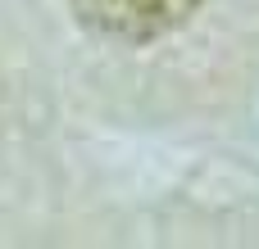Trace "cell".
I'll return each mask as SVG.
<instances>
[{"label": "cell", "mask_w": 259, "mask_h": 249, "mask_svg": "<svg viewBox=\"0 0 259 249\" xmlns=\"http://www.w3.org/2000/svg\"><path fill=\"white\" fill-rule=\"evenodd\" d=\"M196 9L200 0H73V14L82 18V27L127 45H146L178 32Z\"/></svg>", "instance_id": "cell-1"}]
</instances>
